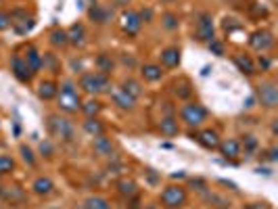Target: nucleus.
Segmentation results:
<instances>
[{
  "label": "nucleus",
  "instance_id": "42",
  "mask_svg": "<svg viewBox=\"0 0 278 209\" xmlns=\"http://www.w3.org/2000/svg\"><path fill=\"white\" fill-rule=\"evenodd\" d=\"M268 157H270V161H276L278 159V149H270L268 151Z\"/></svg>",
  "mask_w": 278,
  "mask_h": 209
},
{
  "label": "nucleus",
  "instance_id": "38",
  "mask_svg": "<svg viewBox=\"0 0 278 209\" xmlns=\"http://www.w3.org/2000/svg\"><path fill=\"white\" fill-rule=\"evenodd\" d=\"M257 149V140H255V136H247L245 138V151L251 153V151H255Z\"/></svg>",
  "mask_w": 278,
  "mask_h": 209
},
{
  "label": "nucleus",
  "instance_id": "15",
  "mask_svg": "<svg viewBox=\"0 0 278 209\" xmlns=\"http://www.w3.org/2000/svg\"><path fill=\"white\" fill-rule=\"evenodd\" d=\"M88 15H90V19H92V21H97V23H101V25L109 23V21H111V17H113L111 8H105V6H101V4H92V6H90V11H88Z\"/></svg>",
  "mask_w": 278,
  "mask_h": 209
},
{
  "label": "nucleus",
  "instance_id": "4",
  "mask_svg": "<svg viewBox=\"0 0 278 209\" xmlns=\"http://www.w3.org/2000/svg\"><path fill=\"white\" fill-rule=\"evenodd\" d=\"M180 117H182V121H186V126L199 128L207 119V109L201 107V104H197V103H188L182 107Z\"/></svg>",
  "mask_w": 278,
  "mask_h": 209
},
{
  "label": "nucleus",
  "instance_id": "18",
  "mask_svg": "<svg viewBox=\"0 0 278 209\" xmlns=\"http://www.w3.org/2000/svg\"><path fill=\"white\" fill-rule=\"evenodd\" d=\"M32 188H34V193H36V195L46 197V195H50V193H53L55 184H53V180H50V178H46V176H40V178H36V180H34Z\"/></svg>",
  "mask_w": 278,
  "mask_h": 209
},
{
  "label": "nucleus",
  "instance_id": "39",
  "mask_svg": "<svg viewBox=\"0 0 278 209\" xmlns=\"http://www.w3.org/2000/svg\"><path fill=\"white\" fill-rule=\"evenodd\" d=\"M209 50L213 52V55H218V57H222V55H224V46L220 44V42H215V40H211V42H209Z\"/></svg>",
  "mask_w": 278,
  "mask_h": 209
},
{
  "label": "nucleus",
  "instance_id": "9",
  "mask_svg": "<svg viewBox=\"0 0 278 209\" xmlns=\"http://www.w3.org/2000/svg\"><path fill=\"white\" fill-rule=\"evenodd\" d=\"M197 36H199V40L207 42V44H209L211 40H215V36H213V21H211L209 15H201V17H199Z\"/></svg>",
  "mask_w": 278,
  "mask_h": 209
},
{
  "label": "nucleus",
  "instance_id": "12",
  "mask_svg": "<svg viewBox=\"0 0 278 209\" xmlns=\"http://www.w3.org/2000/svg\"><path fill=\"white\" fill-rule=\"evenodd\" d=\"M11 69H13V73H15V77L19 82H30L32 80V71H30V67H28V63L21 59V57H13L11 59Z\"/></svg>",
  "mask_w": 278,
  "mask_h": 209
},
{
  "label": "nucleus",
  "instance_id": "25",
  "mask_svg": "<svg viewBox=\"0 0 278 209\" xmlns=\"http://www.w3.org/2000/svg\"><path fill=\"white\" fill-rule=\"evenodd\" d=\"M84 209H111V203L107 201L105 197L94 195V197H88L84 201Z\"/></svg>",
  "mask_w": 278,
  "mask_h": 209
},
{
  "label": "nucleus",
  "instance_id": "43",
  "mask_svg": "<svg viewBox=\"0 0 278 209\" xmlns=\"http://www.w3.org/2000/svg\"><path fill=\"white\" fill-rule=\"evenodd\" d=\"M245 107H253V97H249V99H247V104H245Z\"/></svg>",
  "mask_w": 278,
  "mask_h": 209
},
{
  "label": "nucleus",
  "instance_id": "33",
  "mask_svg": "<svg viewBox=\"0 0 278 209\" xmlns=\"http://www.w3.org/2000/svg\"><path fill=\"white\" fill-rule=\"evenodd\" d=\"M163 25H166V30H176L178 28V17L174 13H166L163 15Z\"/></svg>",
  "mask_w": 278,
  "mask_h": 209
},
{
  "label": "nucleus",
  "instance_id": "37",
  "mask_svg": "<svg viewBox=\"0 0 278 209\" xmlns=\"http://www.w3.org/2000/svg\"><path fill=\"white\" fill-rule=\"evenodd\" d=\"M8 25H11V15L4 13V11H0V32L6 30Z\"/></svg>",
  "mask_w": 278,
  "mask_h": 209
},
{
  "label": "nucleus",
  "instance_id": "23",
  "mask_svg": "<svg viewBox=\"0 0 278 209\" xmlns=\"http://www.w3.org/2000/svg\"><path fill=\"white\" fill-rule=\"evenodd\" d=\"M140 73H142V77H144L146 82H159L161 77H163V71H161V67H159V65H153V63L144 65Z\"/></svg>",
  "mask_w": 278,
  "mask_h": 209
},
{
  "label": "nucleus",
  "instance_id": "14",
  "mask_svg": "<svg viewBox=\"0 0 278 209\" xmlns=\"http://www.w3.org/2000/svg\"><path fill=\"white\" fill-rule=\"evenodd\" d=\"M25 63H28V67H30V71L32 73H36V71H40L42 69V65H44V61H42V55L40 52L34 48V46H30L28 50H25Z\"/></svg>",
  "mask_w": 278,
  "mask_h": 209
},
{
  "label": "nucleus",
  "instance_id": "19",
  "mask_svg": "<svg viewBox=\"0 0 278 209\" xmlns=\"http://www.w3.org/2000/svg\"><path fill=\"white\" fill-rule=\"evenodd\" d=\"M84 38H86V32H84V25H82V23H75V25H71V28H69V32H67L69 44L82 46V44H84Z\"/></svg>",
  "mask_w": 278,
  "mask_h": 209
},
{
  "label": "nucleus",
  "instance_id": "35",
  "mask_svg": "<svg viewBox=\"0 0 278 209\" xmlns=\"http://www.w3.org/2000/svg\"><path fill=\"white\" fill-rule=\"evenodd\" d=\"M19 151H21V155H23V159L28 161L30 165H34V161H36V159H34V153L28 149V146H25V144H21V146H19Z\"/></svg>",
  "mask_w": 278,
  "mask_h": 209
},
{
  "label": "nucleus",
  "instance_id": "22",
  "mask_svg": "<svg viewBox=\"0 0 278 209\" xmlns=\"http://www.w3.org/2000/svg\"><path fill=\"white\" fill-rule=\"evenodd\" d=\"M161 63L166 67H178V63H180V50L178 48H166L161 52Z\"/></svg>",
  "mask_w": 278,
  "mask_h": 209
},
{
  "label": "nucleus",
  "instance_id": "47",
  "mask_svg": "<svg viewBox=\"0 0 278 209\" xmlns=\"http://www.w3.org/2000/svg\"><path fill=\"white\" fill-rule=\"evenodd\" d=\"M53 209H55V207H53Z\"/></svg>",
  "mask_w": 278,
  "mask_h": 209
},
{
  "label": "nucleus",
  "instance_id": "11",
  "mask_svg": "<svg viewBox=\"0 0 278 209\" xmlns=\"http://www.w3.org/2000/svg\"><path fill=\"white\" fill-rule=\"evenodd\" d=\"M195 138H197L199 144L205 146V149H209V151H213V149H218V146H220V136H218L215 130H201V132H199Z\"/></svg>",
  "mask_w": 278,
  "mask_h": 209
},
{
  "label": "nucleus",
  "instance_id": "8",
  "mask_svg": "<svg viewBox=\"0 0 278 209\" xmlns=\"http://www.w3.org/2000/svg\"><path fill=\"white\" fill-rule=\"evenodd\" d=\"M249 44L253 46L255 50H259V52H266V50H270V48H272L274 38H272V34H270V32L259 30V32H255V34H251Z\"/></svg>",
  "mask_w": 278,
  "mask_h": 209
},
{
  "label": "nucleus",
  "instance_id": "41",
  "mask_svg": "<svg viewBox=\"0 0 278 209\" xmlns=\"http://www.w3.org/2000/svg\"><path fill=\"white\" fill-rule=\"evenodd\" d=\"M259 65H262L264 69H268V67H270V59H266V57L262 55V57H259Z\"/></svg>",
  "mask_w": 278,
  "mask_h": 209
},
{
  "label": "nucleus",
  "instance_id": "6",
  "mask_svg": "<svg viewBox=\"0 0 278 209\" xmlns=\"http://www.w3.org/2000/svg\"><path fill=\"white\" fill-rule=\"evenodd\" d=\"M257 99L268 109H274L278 104V88L274 82H264L257 86Z\"/></svg>",
  "mask_w": 278,
  "mask_h": 209
},
{
  "label": "nucleus",
  "instance_id": "27",
  "mask_svg": "<svg viewBox=\"0 0 278 209\" xmlns=\"http://www.w3.org/2000/svg\"><path fill=\"white\" fill-rule=\"evenodd\" d=\"M80 109H82V111H84L88 117H97L99 113H101V109H103V104H101L97 99H90V101H86Z\"/></svg>",
  "mask_w": 278,
  "mask_h": 209
},
{
  "label": "nucleus",
  "instance_id": "36",
  "mask_svg": "<svg viewBox=\"0 0 278 209\" xmlns=\"http://www.w3.org/2000/svg\"><path fill=\"white\" fill-rule=\"evenodd\" d=\"M190 92H193V90H190V86H188V84H182V86H178V88H176V94H178L180 99H188V97H190Z\"/></svg>",
  "mask_w": 278,
  "mask_h": 209
},
{
  "label": "nucleus",
  "instance_id": "21",
  "mask_svg": "<svg viewBox=\"0 0 278 209\" xmlns=\"http://www.w3.org/2000/svg\"><path fill=\"white\" fill-rule=\"evenodd\" d=\"M159 132H161L163 136H176V134L180 132V128H178V121L174 119L172 115L163 117V119L159 121Z\"/></svg>",
  "mask_w": 278,
  "mask_h": 209
},
{
  "label": "nucleus",
  "instance_id": "26",
  "mask_svg": "<svg viewBox=\"0 0 278 209\" xmlns=\"http://www.w3.org/2000/svg\"><path fill=\"white\" fill-rule=\"evenodd\" d=\"M84 130L88 132L90 136H101L103 132H105V128H103V124L97 119V117H88L84 121Z\"/></svg>",
  "mask_w": 278,
  "mask_h": 209
},
{
  "label": "nucleus",
  "instance_id": "28",
  "mask_svg": "<svg viewBox=\"0 0 278 209\" xmlns=\"http://www.w3.org/2000/svg\"><path fill=\"white\" fill-rule=\"evenodd\" d=\"M50 42H53V46H57V48L67 46V44H69L67 32H65V30H55V32H50Z\"/></svg>",
  "mask_w": 278,
  "mask_h": 209
},
{
  "label": "nucleus",
  "instance_id": "13",
  "mask_svg": "<svg viewBox=\"0 0 278 209\" xmlns=\"http://www.w3.org/2000/svg\"><path fill=\"white\" fill-rule=\"evenodd\" d=\"M0 197H2L4 201H8L11 205L25 201V193L19 186H0Z\"/></svg>",
  "mask_w": 278,
  "mask_h": 209
},
{
  "label": "nucleus",
  "instance_id": "2",
  "mask_svg": "<svg viewBox=\"0 0 278 209\" xmlns=\"http://www.w3.org/2000/svg\"><path fill=\"white\" fill-rule=\"evenodd\" d=\"M57 103H59V109L65 113H77V109L82 107L80 94H77V90L73 88L71 82L63 84L61 92H57Z\"/></svg>",
  "mask_w": 278,
  "mask_h": 209
},
{
  "label": "nucleus",
  "instance_id": "20",
  "mask_svg": "<svg viewBox=\"0 0 278 209\" xmlns=\"http://www.w3.org/2000/svg\"><path fill=\"white\" fill-rule=\"evenodd\" d=\"M57 92H59L57 84L50 82V80L42 82V84L38 86V97H40L42 101H53V99H57Z\"/></svg>",
  "mask_w": 278,
  "mask_h": 209
},
{
  "label": "nucleus",
  "instance_id": "32",
  "mask_svg": "<svg viewBox=\"0 0 278 209\" xmlns=\"http://www.w3.org/2000/svg\"><path fill=\"white\" fill-rule=\"evenodd\" d=\"M13 170H15V159H13V157L0 155V176H4V174H11Z\"/></svg>",
  "mask_w": 278,
  "mask_h": 209
},
{
  "label": "nucleus",
  "instance_id": "1",
  "mask_svg": "<svg viewBox=\"0 0 278 209\" xmlns=\"http://www.w3.org/2000/svg\"><path fill=\"white\" fill-rule=\"evenodd\" d=\"M80 88L88 94H103V92H111L113 86H111L109 75L94 71V73H84L80 77Z\"/></svg>",
  "mask_w": 278,
  "mask_h": 209
},
{
  "label": "nucleus",
  "instance_id": "29",
  "mask_svg": "<svg viewBox=\"0 0 278 209\" xmlns=\"http://www.w3.org/2000/svg\"><path fill=\"white\" fill-rule=\"evenodd\" d=\"M121 88H124L130 97H134V99H138L142 94V88H140V84H138L136 80H126L124 84H121Z\"/></svg>",
  "mask_w": 278,
  "mask_h": 209
},
{
  "label": "nucleus",
  "instance_id": "44",
  "mask_svg": "<svg viewBox=\"0 0 278 209\" xmlns=\"http://www.w3.org/2000/svg\"><path fill=\"white\" fill-rule=\"evenodd\" d=\"M249 209H268V207L266 205H251Z\"/></svg>",
  "mask_w": 278,
  "mask_h": 209
},
{
  "label": "nucleus",
  "instance_id": "34",
  "mask_svg": "<svg viewBox=\"0 0 278 209\" xmlns=\"http://www.w3.org/2000/svg\"><path fill=\"white\" fill-rule=\"evenodd\" d=\"M40 153H42V155H46V157H53V155H55V146H53V142H50V140H42V142H40Z\"/></svg>",
  "mask_w": 278,
  "mask_h": 209
},
{
  "label": "nucleus",
  "instance_id": "31",
  "mask_svg": "<svg viewBox=\"0 0 278 209\" xmlns=\"http://www.w3.org/2000/svg\"><path fill=\"white\" fill-rule=\"evenodd\" d=\"M97 67H99V71H101V73L109 75V73H111V69H113V61H111L107 55H99V59H97Z\"/></svg>",
  "mask_w": 278,
  "mask_h": 209
},
{
  "label": "nucleus",
  "instance_id": "30",
  "mask_svg": "<svg viewBox=\"0 0 278 209\" xmlns=\"http://www.w3.org/2000/svg\"><path fill=\"white\" fill-rule=\"evenodd\" d=\"M234 63H237L241 71H243V73H247V75H251V73L255 71V69H253V61H251L249 57H243V55H241V57L234 59Z\"/></svg>",
  "mask_w": 278,
  "mask_h": 209
},
{
  "label": "nucleus",
  "instance_id": "45",
  "mask_svg": "<svg viewBox=\"0 0 278 209\" xmlns=\"http://www.w3.org/2000/svg\"><path fill=\"white\" fill-rule=\"evenodd\" d=\"M146 209H159L157 205H149V207H146Z\"/></svg>",
  "mask_w": 278,
  "mask_h": 209
},
{
  "label": "nucleus",
  "instance_id": "10",
  "mask_svg": "<svg viewBox=\"0 0 278 209\" xmlns=\"http://www.w3.org/2000/svg\"><path fill=\"white\" fill-rule=\"evenodd\" d=\"M111 97H113V103H115L119 109H124V111H132V109H134V104H136V99H134V97H130V94H128L124 88L111 90Z\"/></svg>",
  "mask_w": 278,
  "mask_h": 209
},
{
  "label": "nucleus",
  "instance_id": "7",
  "mask_svg": "<svg viewBox=\"0 0 278 209\" xmlns=\"http://www.w3.org/2000/svg\"><path fill=\"white\" fill-rule=\"evenodd\" d=\"M119 25L128 36H136V34L140 32V28H142V21H140V17H138L136 11H124L121 17H119Z\"/></svg>",
  "mask_w": 278,
  "mask_h": 209
},
{
  "label": "nucleus",
  "instance_id": "5",
  "mask_svg": "<svg viewBox=\"0 0 278 209\" xmlns=\"http://www.w3.org/2000/svg\"><path fill=\"white\" fill-rule=\"evenodd\" d=\"M161 203L168 209H178L186 203V190L182 186H168L161 193Z\"/></svg>",
  "mask_w": 278,
  "mask_h": 209
},
{
  "label": "nucleus",
  "instance_id": "16",
  "mask_svg": "<svg viewBox=\"0 0 278 209\" xmlns=\"http://www.w3.org/2000/svg\"><path fill=\"white\" fill-rule=\"evenodd\" d=\"M220 153L226 157V159H237V157L241 155V142L234 140V138H228V140L220 142Z\"/></svg>",
  "mask_w": 278,
  "mask_h": 209
},
{
  "label": "nucleus",
  "instance_id": "46",
  "mask_svg": "<svg viewBox=\"0 0 278 209\" xmlns=\"http://www.w3.org/2000/svg\"><path fill=\"white\" fill-rule=\"evenodd\" d=\"M161 2H170V0H161Z\"/></svg>",
  "mask_w": 278,
  "mask_h": 209
},
{
  "label": "nucleus",
  "instance_id": "24",
  "mask_svg": "<svg viewBox=\"0 0 278 209\" xmlns=\"http://www.w3.org/2000/svg\"><path fill=\"white\" fill-rule=\"evenodd\" d=\"M136 182L134 180H130V178H121L119 182H117V193L121 195V197H134L136 195Z\"/></svg>",
  "mask_w": 278,
  "mask_h": 209
},
{
  "label": "nucleus",
  "instance_id": "3",
  "mask_svg": "<svg viewBox=\"0 0 278 209\" xmlns=\"http://www.w3.org/2000/svg\"><path fill=\"white\" fill-rule=\"evenodd\" d=\"M48 130L50 134L61 138V140H73V134H75V128L69 119L61 117V115H50L48 117Z\"/></svg>",
  "mask_w": 278,
  "mask_h": 209
},
{
  "label": "nucleus",
  "instance_id": "40",
  "mask_svg": "<svg viewBox=\"0 0 278 209\" xmlns=\"http://www.w3.org/2000/svg\"><path fill=\"white\" fill-rule=\"evenodd\" d=\"M138 17H140V21H153V11L151 8H142V11L138 13Z\"/></svg>",
  "mask_w": 278,
  "mask_h": 209
},
{
  "label": "nucleus",
  "instance_id": "17",
  "mask_svg": "<svg viewBox=\"0 0 278 209\" xmlns=\"http://www.w3.org/2000/svg\"><path fill=\"white\" fill-rule=\"evenodd\" d=\"M92 149H94V153L97 155H101V157H109L111 153H113V142L109 140L107 136H94V142H92Z\"/></svg>",
  "mask_w": 278,
  "mask_h": 209
}]
</instances>
